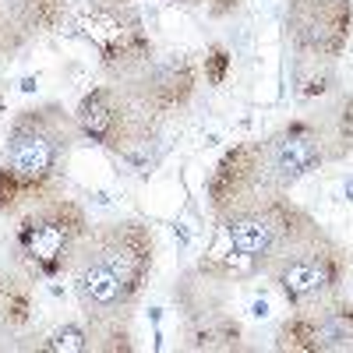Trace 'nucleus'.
<instances>
[{"label":"nucleus","mask_w":353,"mask_h":353,"mask_svg":"<svg viewBox=\"0 0 353 353\" xmlns=\"http://www.w3.org/2000/svg\"><path fill=\"white\" fill-rule=\"evenodd\" d=\"M336 61H318V57H293V85L301 96H321L336 81Z\"/></svg>","instance_id":"4468645a"},{"label":"nucleus","mask_w":353,"mask_h":353,"mask_svg":"<svg viewBox=\"0 0 353 353\" xmlns=\"http://www.w3.org/2000/svg\"><path fill=\"white\" fill-rule=\"evenodd\" d=\"M39 350H46V353H85V350H88L85 321H64V325H57V329L39 343Z\"/></svg>","instance_id":"2eb2a0df"},{"label":"nucleus","mask_w":353,"mask_h":353,"mask_svg":"<svg viewBox=\"0 0 353 353\" xmlns=\"http://www.w3.org/2000/svg\"><path fill=\"white\" fill-rule=\"evenodd\" d=\"M32 314H36V293H32V279L25 272H11V269H0V336H14L25 332L32 325Z\"/></svg>","instance_id":"ddd939ff"},{"label":"nucleus","mask_w":353,"mask_h":353,"mask_svg":"<svg viewBox=\"0 0 353 353\" xmlns=\"http://www.w3.org/2000/svg\"><path fill=\"white\" fill-rule=\"evenodd\" d=\"M198 81H201V64L191 53H156L152 61H145L138 71L121 78L117 85L124 88V96L149 117L152 124H166L176 113H184L194 96H198Z\"/></svg>","instance_id":"1a4fd4ad"},{"label":"nucleus","mask_w":353,"mask_h":353,"mask_svg":"<svg viewBox=\"0 0 353 353\" xmlns=\"http://www.w3.org/2000/svg\"><path fill=\"white\" fill-rule=\"evenodd\" d=\"M336 113L297 117L265 138L233 141L205 181L212 219L286 198L301 181L343 156Z\"/></svg>","instance_id":"f03ea898"},{"label":"nucleus","mask_w":353,"mask_h":353,"mask_svg":"<svg viewBox=\"0 0 353 353\" xmlns=\"http://www.w3.org/2000/svg\"><path fill=\"white\" fill-rule=\"evenodd\" d=\"M283 28L297 57L339 61L353 36V0H286Z\"/></svg>","instance_id":"9b49d317"},{"label":"nucleus","mask_w":353,"mask_h":353,"mask_svg":"<svg viewBox=\"0 0 353 353\" xmlns=\"http://www.w3.org/2000/svg\"><path fill=\"white\" fill-rule=\"evenodd\" d=\"M276 350L353 353V304L343 297L318 311H290V318L276 329Z\"/></svg>","instance_id":"f8f14e48"},{"label":"nucleus","mask_w":353,"mask_h":353,"mask_svg":"<svg viewBox=\"0 0 353 353\" xmlns=\"http://www.w3.org/2000/svg\"><path fill=\"white\" fill-rule=\"evenodd\" d=\"M350 248L339 244L311 212L265 258L261 276L290 304V311H318L346 297Z\"/></svg>","instance_id":"20e7f679"},{"label":"nucleus","mask_w":353,"mask_h":353,"mask_svg":"<svg viewBox=\"0 0 353 353\" xmlns=\"http://www.w3.org/2000/svg\"><path fill=\"white\" fill-rule=\"evenodd\" d=\"M74 124L85 141L99 145V149L134 159L138 152L149 149V141L159 134V124H152L117 81L92 85L74 106Z\"/></svg>","instance_id":"6e6552de"},{"label":"nucleus","mask_w":353,"mask_h":353,"mask_svg":"<svg viewBox=\"0 0 353 353\" xmlns=\"http://www.w3.org/2000/svg\"><path fill=\"white\" fill-rule=\"evenodd\" d=\"M163 4H170L176 11H209L212 18H226L241 0H163Z\"/></svg>","instance_id":"f3484780"},{"label":"nucleus","mask_w":353,"mask_h":353,"mask_svg":"<svg viewBox=\"0 0 353 353\" xmlns=\"http://www.w3.org/2000/svg\"><path fill=\"white\" fill-rule=\"evenodd\" d=\"M74 28L78 36L99 53V68L110 81H121L131 71H138L145 61L156 57V46L149 39L145 18L134 4H117V0H85L74 8Z\"/></svg>","instance_id":"423d86ee"},{"label":"nucleus","mask_w":353,"mask_h":353,"mask_svg":"<svg viewBox=\"0 0 353 353\" xmlns=\"http://www.w3.org/2000/svg\"><path fill=\"white\" fill-rule=\"evenodd\" d=\"M233 286H241V283L205 276L198 269H191L176 279L173 301L181 307L188 350H205V353L244 350V325L230 304Z\"/></svg>","instance_id":"0eeeda50"},{"label":"nucleus","mask_w":353,"mask_h":353,"mask_svg":"<svg viewBox=\"0 0 353 353\" xmlns=\"http://www.w3.org/2000/svg\"><path fill=\"white\" fill-rule=\"evenodd\" d=\"M88 230L85 205L68 194H50L18 216L11 254L14 265L28 279H61L68 276V265L78 251V241Z\"/></svg>","instance_id":"39448f33"},{"label":"nucleus","mask_w":353,"mask_h":353,"mask_svg":"<svg viewBox=\"0 0 353 353\" xmlns=\"http://www.w3.org/2000/svg\"><path fill=\"white\" fill-rule=\"evenodd\" d=\"M32 4V18L39 32H57L68 14V0H28Z\"/></svg>","instance_id":"dca6fc26"},{"label":"nucleus","mask_w":353,"mask_h":353,"mask_svg":"<svg viewBox=\"0 0 353 353\" xmlns=\"http://www.w3.org/2000/svg\"><path fill=\"white\" fill-rule=\"evenodd\" d=\"M117 4H134V0H117Z\"/></svg>","instance_id":"aec40b11"},{"label":"nucleus","mask_w":353,"mask_h":353,"mask_svg":"<svg viewBox=\"0 0 353 353\" xmlns=\"http://www.w3.org/2000/svg\"><path fill=\"white\" fill-rule=\"evenodd\" d=\"M336 131H339L343 149L353 156V96H343L336 106Z\"/></svg>","instance_id":"6ab92c4d"},{"label":"nucleus","mask_w":353,"mask_h":353,"mask_svg":"<svg viewBox=\"0 0 353 353\" xmlns=\"http://www.w3.org/2000/svg\"><path fill=\"white\" fill-rule=\"evenodd\" d=\"M78 138L74 113L61 103L18 110L0 145V216L18 219L28 205L57 194Z\"/></svg>","instance_id":"7ed1b4c3"},{"label":"nucleus","mask_w":353,"mask_h":353,"mask_svg":"<svg viewBox=\"0 0 353 353\" xmlns=\"http://www.w3.org/2000/svg\"><path fill=\"white\" fill-rule=\"evenodd\" d=\"M159 241L141 219L88 223L68 265V279L88 332V350L131 353L134 311L156 272Z\"/></svg>","instance_id":"f257e3e1"},{"label":"nucleus","mask_w":353,"mask_h":353,"mask_svg":"<svg viewBox=\"0 0 353 353\" xmlns=\"http://www.w3.org/2000/svg\"><path fill=\"white\" fill-rule=\"evenodd\" d=\"M226 71H230V50L219 46V43L209 46V53H205V78H209L212 85H223Z\"/></svg>","instance_id":"a211bd4d"},{"label":"nucleus","mask_w":353,"mask_h":353,"mask_svg":"<svg viewBox=\"0 0 353 353\" xmlns=\"http://www.w3.org/2000/svg\"><path fill=\"white\" fill-rule=\"evenodd\" d=\"M304 216H307V209L297 205L290 194L276 198V201H265V205H251V209H241V212L212 219L216 244L230 248L233 254L251 258L261 269L265 258L290 237V230L297 226Z\"/></svg>","instance_id":"9d476101"}]
</instances>
